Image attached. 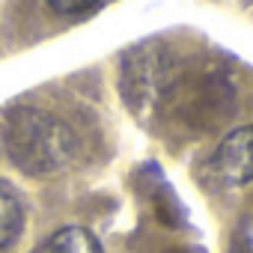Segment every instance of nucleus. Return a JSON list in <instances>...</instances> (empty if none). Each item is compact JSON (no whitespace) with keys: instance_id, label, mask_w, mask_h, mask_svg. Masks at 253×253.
<instances>
[{"instance_id":"nucleus-3","label":"nucleus","mask_w":253,"mask_h":253,"mask_svg":"<svg viewBox=\"0 0 253 253\" xmlns=\"http://www.w3.org/2000/svg\"><path fill=\"white\" fill-rule=\"evenodd\" d=\"M33 253H104L101 241L84 226H63L42 238Z\"/></svg>"},{"instance_id":"nucleus-6","label":"nucleus","mask_w":253,"mask_h":253,"mask_svg":"<svg viewBox=\"0 0 253 253\" xmlns=\"http://www.w3.org/2000/svg\"><path fill=\"white\" fill-rule=\"evenodd\" d=\"M45 3L57 15H86L101 3V0H45Z\"/></svg>"},{"instance_id":"nucleus-1","label":"nucleus","mask_w":253,"mask_h":253,"mask_svg":"<svg viewBox=\"0 0 253 253\" xmlns=\"http://www.w3.org/2000/svg\"><path fill=\"white\" fill-rule=\"evenodd\" d=\"M9 161L27 176H54L78 155V134L69 125L42 110H18L3 131Z\"/></svg>"},{"instance_id":"nucleus-5","label":"nucleus","mask_w":253,"mask_h":253,"mask_svg":"<svg viewBox=\"0 0 253 253\" xmlns=\"http://www.w3.org/2000/svg\"><path fill=\"white\" fill-rule=\"evenodd\" d=\"M229 253H253V211L238 220L229 241Z\"/></svg>"},{"instance_id":"nucleus-2","label":"nucleus","mask_w":253,"mask_h":253,"mask_svg":"<svg viewBox=\"0 0 253 253\" xmlns=\"http://www.w3.org/2000/svg\"><path fill=\"white\" fill-rule=\"evenodd\" d=\"M211 170L223 185L253 182V125H238L217 143Z\"/></svg>"},{"instance_id":"nucleus-4","label":"nucleus","mask_w":253,"mask_h":253,"mask_svg":"<svg viewBox=\"0 0 253 253\" xmlns=\"http://www.w3.org/2000/svg\"><path fill=\"white\" fill-rule=\"evenodd\" d=\"M24 229V206L18 194L0 182V250L9 247Z\"/></svg>"}]
</instances>
